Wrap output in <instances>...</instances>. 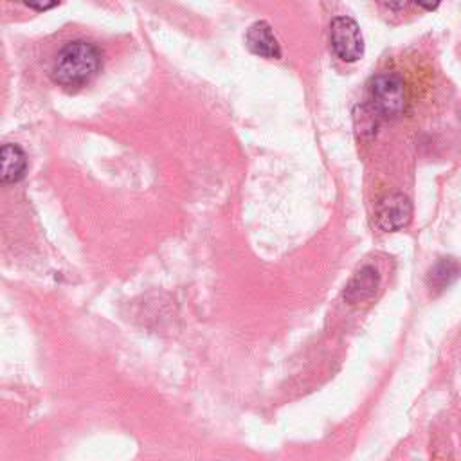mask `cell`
I'll list each match as a JSON object with an SVG mask.
<instances>
[{
    "instance_id": "10",
    "label": "cell",
    "mask_w": 461,
    "mask_h": 461,
    "mask_svg": "<svg viewBox=\"0 0 461 461\" xmlns=\"http://www.w3.org/2000/svg\"><path fill=\"white\" fill-rule=\"evenodd\" d=\"M378 2L382 5H385L387 9H393V11H400L409 4V0H378Z\"/></svg>"
},
{
    "instance_id": "6",
    "label": "cell",
    "mask_w": 461,
    "mask_h": 461,
    "mask_svg": "<svg viewBox=\"0 0 461 461\" xmlns=\"http://www.w3.org/2000/svg\"><path fill=\"white\" fill-rule=\"evenodd\" d=\"M378 283H380L378 270L375 267H371V265H366L348 283L346 292H344V299L349 304L364 303V301H367V299H371L375 295V292L378 288Z\"/></svg>"
},
{
    "instance_id": "8",
    "label": "cell",
    "mask_w": 461,
    "mask_h": 461,
    "mask_svg": "<svg viewBox=\"0 0 461 461\" xmlns=\"http://www.w3.org/2000/svg\"><path fill=\"white\" fill-rule=\"evenodd\" d=\"M461 274V265L454 258H443L429 274V285L441 290L448 286Z\"/></svg>"
},
{
    "instance_id": "7",
    "label": "cell",
    "mask_w": 461,
    "mask_h": 461,
    "mask_svg": "<svg viewBox=\"0 0 461 461\" xmlns=\"http://www.w3.org/2000/svg\"><path fill=\"white\" fill-rule=\"evenodd\" d=\"M0 157H2V173H0L2 184L20 182L27 169V157L23 149L16 144H4Z\"/></svg>"
},
{
    "instance_id": "4",
    "label": "cell",
    "mask_w": 461,
    "mask_h": 461,
    "mask_svg": "<svg viewBox=\"0 0 461 461\" xmlns=\"http://www.w3.org/2000/svg\"><path fill=\"white\" fill-rule=\"evenodd\" d=\"M412 216V205L411 200L402 193H393L384 196L375 211L376 225L382 230H400L411 221Z\"/></svg>"
},
{
    "instance_id": "5",
    "label": "cell",
    "mask_w": 461,
    "mask_h": 461,
    "mask_svg": "<svg viewBox=\"0 0 461 461\" xmlns=\"http://www.w3.org/2000/svg\"><path fill=\"white\" fill-rule=\"evenodd\" d=\"M245 43L250 52L267 58V59H279L281 47L272 32V27L267 22H256L249 27L245 34Z\"/></svg>"
},
{
    "instance_id": "1",
    "label": "cell",
    "mask_w": 461,
    "mask_h": 461,
    "mask_svg": "<svg viewBox=\"0 0 461 461\" xmlns=\"http://www.w3.org/2000/svg\"><path fill=\"white\" fill-rule=\"evenodd\" d=\"M101 68L99 49L85 40L68 41L54 58L50 76L52 81L65 88H79L86 85Z\"/></svg>"
},
{
    "instance_id": "11",
    "label": "cell",
    "mask_w": 461,
    "mask_h": 461,
    "mask_svg": "<svg viewBox=\"0 0 461 461\" xmlns=\"http://www.w3.org/2000/svg\"><path fill=\"white\" fill-rule=\"evenodd\" d=\"M416 4L421 5L427 11H432V9H436L441 4V0H416Z\"/></svg>"
},
{
    "instance_id": "9",
    "label": "cell",
    "mask_w": 461,
    "mask_h": 461,
    "mask_svg": "<svg viewBox=\"0 0 461 461\" xmlns=\"http://www.w3.org/2000/svg\"><path fill=\"white\" fill-rule=\"evenodd\" d=\"M59 2L61 0H23V4L34 11H49V9L56 7Z\"/></svg>"
},
{
    "instance_id": "3",
    "label": "cell",
    "mask_w": 461,
    "mask_h": 461,
    "mask_svg": "<svg viewBox=\"0 0 461 461\" xmlns=\"http://www.w3.org/2000/svg\"><path fill=\"white\" fill-rule=\"evenodd\" d=\"M330 45L337 58L353 63L364 54V38L358 23L349 16H337L330 23Z\"/></svg>"
},
{
    "instance_id": "2",
    "label": "cell",
    "mask_w": 461,
    "mask_h": 461,
    "mask_svg": "<svg viewBox=\"0 0 461 461\" xmlns=\"http://www.w3.org/2000/svg\"><path fill=\"white\" fill-rule=\"evenodd\" d=\"M369 101L375 113L385 119H396L405 112L407 88L398 72H380L369 81Z\"/></svg>"
}]
</instances>
